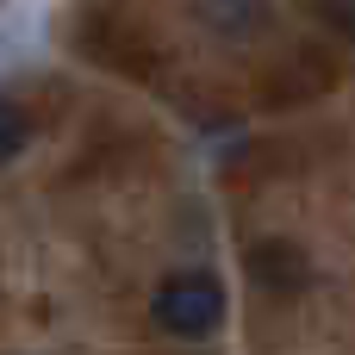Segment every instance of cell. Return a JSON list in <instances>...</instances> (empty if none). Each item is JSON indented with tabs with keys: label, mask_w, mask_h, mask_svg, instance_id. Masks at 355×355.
Instances as JSON below:
<instances>
[{
	"label": "cell",
	"mask_w": 355,
	"mask_h": 355,
	"mask_svg": "<svg viewBox=\"0 0 355 355\" xmlns=\"http://www.w3.org/2000/svg\"><path fill=\"white\" fill-rule=\"evenodd\" d=\"M250 275H256L268 293H287V287H300L306 262L293 256V243H256V250H250Z\"/></svg>",
	"instance_id": "obj_2"
},
{
	"label": "cell",
	"mask_w": 355,
	"mask_h": 355,
	"mask_svg": "<svg viewBox=\"0 0 355 355\" xmlns=\"http://www.w3.org/2000/svg\"><path fill=\"white\" fill-rule=\"evenodd\" d=\"M150 318L168 337H212L225 324V287L212 275H168L150 300Z\"/></svg>",
	"instance_id": "obj_1"
},
{
	"label": "cell",
	"mask_w": 355,
	"mask_h": 355,
	"mask_svg": "<svg viewBox=\"0 0 355 355\" xmlns=\"http://www.w3.org/2000/svg\"><path fill=\"white\" fill-rule=\"evenodd\" d=\"M25 137H31V119H25L19 100H6V106H0V156H19Z\"/></svg>",
	"instance_id": "obj_3"
},
{
	"label": "cell",
	"mask_w": 355,
	"mask_h": 355,
	"mask_svg": "<svg viewBox=\"0 0 355 355\" xmlns=\"http://www.w3.org/2000/svg\"><path fill=\"white\" fill-rule=\"evenodd\" d=\"M318 12H324L343 37H355V0H318Z\"/></svg>",
	"instance_id": "obj_4"
}]
</instances>
